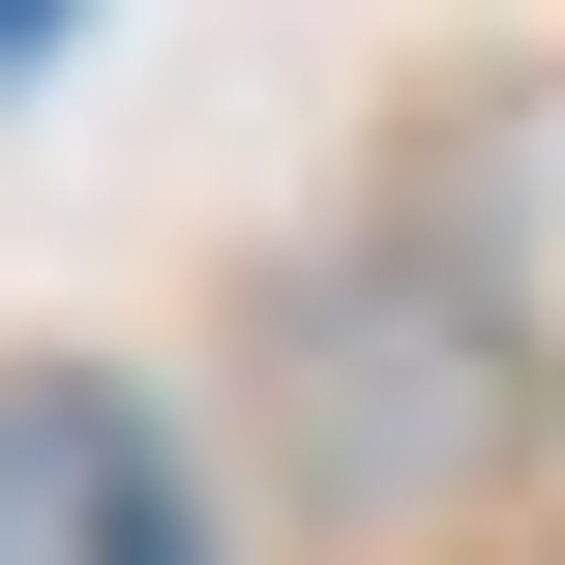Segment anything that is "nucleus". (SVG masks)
<instances>
[{
    "label": "nucleus",
    "instance_id": "obj_1",
    "mask_svg": "<svg viewBox=\"0 0 565 565\" xmlns=\"http://www.w3.org/2000/svg\"><path fill=\"white\" fill-rule=\"evenodd\" d=\"M0 565H209L179 447H149V387H89V358L0 387Z\"/></svg>",
    "mask_w": 565,
    "mask_h": 565
},
{
    "label": "nucleus",
    "instance_id": "obj_2",
    "mask_svg": "<svg viewBox=\"0 0 565 565\" xmlns=\"http://www.w3.org/2000/svg\"><path fill=\"white\" fill-rule=\"evenodd\" d=\"M60 30H89V0H0V60H60Z\"/></svg>",
    "mask_w": 565,
    "mask_h": 565
}]
</instances>
